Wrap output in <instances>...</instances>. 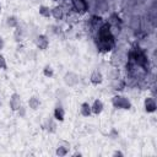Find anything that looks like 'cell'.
<instances>
[{"label":"cell","instance_id":"6","mask_svg":"<svg viewBox=\"0 0 157 157\" xmlns=\"http://www.w3.org/2000/svg\"><path fill=\"white\" fill-rule=\"evenodd\" d=\"M22 107V99H21V96L16 92H13L10 97V108L11 110L13 112H17L20 108Z\"/></svg>","mask_w":157,"mask_h":157},{"label":"cell","instance_id":"2","mask_svg":"<svg viewBox=\"0 0 157 157\" xmlns=\"http://www.w3.org/2000/svg\"><path fill=\"white\" fill-rule=\"evenodd\" d=\"M112 104L117 109H123V110H129L131 108V102L129 98L121 94H115L112 97Z\"/></svg>","mask_w":157,"mask_h":157},{"label":"cell","instance_id":"24","mask_svg":"<svg viewBox=\"0 0 157 157\" xmlns=\"http://www.w3.org/2000/svg\"><path fill=\"white\" fill-rule=\"evenodd\" d=\"M112 155H113L114 157H117V156H119V157H123V156H124V153H123L121 151H119V150H117V151H114V152H113Z\"/></svg>","mask_w":157,"mask_h":157},{"label":"cell","instance_id":"4","mask_svg":"<svg viewBox=\"0 0 157 157\" xmlns=\"http://www.w3.org/2000/svg\"><path fill=\"white\" fill-rule=\"evenodd\" d=\"M63 80H64V83H65L66 86H69V87H74V86H76V85L78 83L80 77H78V75L75 74L74 71H67V72L64 75Z\"/></svg>","mask_w":157,"mask_h":157},{"label":"cell","instance_id":"27","mask_svg":"<svg viewBox=\"0 0 157 157\" xmlns=\"http://www.w3.org/2000/svg\"><path fill=\"white\" fill-rule=\"evenodd\" d=\"M0 12H1V5H0Z\"/></svg>","mask_w":157,"mask_h":157},{"label":"cell","instance_id":"17","mask_svg":"<svg viewBox=\"0 0 157 157\" xmlns=\"http://www.w3.org/2000/svg\"><path fill=\"white\" fill-rule=\"evenodd\" d=\"M39 105H40V99L37 96H31L28 99V107L32 110H37L39 108Z\"/></svg>","mask_w":157,"mask_h":157},{"label":"cell","instance_id":"18","mask_svg":"<svg viewBox=\"0 0 157 157\" xmlns=\"http://www.w3.org/2000/svg\"><path fill=\"white\" fill-rule=\"evenodd\" d=\"M38 12L44 18H49L52 16V9L49 6H45V5H40L39 9H38Z\"/></svg>","mask_w":157,"mask_h":157},{"label":"cell","instance_id":"1","mask_svg":"<svg viewBox=\"0 0 157 157\" xmlns=\"http://www.w3.org/2000/svg\"><path fill=\"white\" fill-rule=\"evenodd\" d=\"M112 27L104 22V25L96 32L97 33V47L102 53H108L115 47V38L112 33Z\"/></svg>","mask_w":157,"mask_h":157},{"label":"cell","instance_id":"26","mask_svg":"<svg viewBox=\"0 0 157 157\" xmlns=\"http://www.w3.org/2000/svg\"><path fill=\"white\" fill-rule=\"evenodd\" d=\"M72 156H75V157H76V156H82V155H81V153H80V152H76V153H74V155H72Z\"/></svg>","mask_w":157,"mask_h":157},{"label":"cell","instance_id":"5","mask_svg":"<svg viewBox=\"0 0 157 157\" xmlns=\"http://www.w3.org/2000/svg\"><path fill=\"white\" fill-rule=\"evenodd\" d=\"M34 44L39 50H45L49 47V38L45 34H38L34 39Z\"/></svg>","mask_w":157,"mask_h":157},{"label":"cell","instance_id":"25","mask_svg":"<svg viewBox=\"0 0 157 157\" xmlns=\"http://www.w3.org/2000/svg\"><path fill=\"white\" fill-rule=\"evenodd\" d=\"M4 47H5V40H4V38L0 36V50H2Z\"/></svg>","mask_w":157,"mask_h":157},{"label":"cell","instance_id":"16","mask_svg":"<svg viewBox=\"0 0 157 157\" xmlns=\"http://www.w3.org/2000/svg\"><path fill=\"white\" fill-rule=\"evenodd\" d=\"M80 114L82 117H90L92 114V112H91V104L88 102L81 103V105H80Z\"/></svg>","mask_w":157,"mask_h":157},{"label":"cell","instance_id":"8","mask_svg":"<svg viewBox=\"0 0 157 157\" xmlns=\"http://www.w3.org/2000/svg\"><path fill=\"white\" fill-rule=\"evenodd\" d=\"M144 108L146 113H155L157 109V104L153 97H146L144 101Z\"/></svg>","mask_w":157,"mask_h":157},{"label":"cell","instance_id":"9","mask_svg":"<svg viewBox=\"0 0 157 157\" xmlns=\"http://www.w3.org/2000/svg\"><path fill=\"white\" fill-rule=\"evenodd\" d=\"M69 151H70V144L65 142V141H61L60 144H58V146L55 148V155L59 156V157H64L69 153Z\"/></svg>","mask_w":157,"mask_h":157},{"label":"cell","instance_id":"13","mask_svg":"<svg viewBox=\"0 0 157 157\" xmlns=\"http://www.w3.org/2000/svg\"><path fill=\"white\" fill-rule=\"evenodd\" d=\"M53 117L56 121H64L65 119V110L61 105H56L54 108V112H53Z\"/></svg>","mask_w":157,"mask_h":157},{"label":"cell","instance_id":"10","mask_svg":"<svg viewBox=\"0 0 157 157\" xmlns=\"http://www.w3.org/2000/svg\"><path fill=\"white\" fill-rule=\"evenodd\" d=\"M90 82L93 85V86H98L103 82V75L99 70H93L90 75Z\"/></svg>","mask_w":157,"mask_h":157},{"label":"cell","instance_id":"20","mask_svg":"<svg viewBox=\"0 0 157 157\" xmlns=\"http://www.w3.org/2000/svg\"><path fill=\"white\" fill-rule=\"evenodd\" d=\"M6 25H7L9 27H11V28H16V27L18 26V20H17V17H16V16H9V17L6 18Z\"/></svg>","mask_w":157,"mask_h":157},{"label":"cell","instance_id":"21","mask_svg":"<svg viewBox=\"0 0 157 157\" xmlns=\"http://www.w3.org/2000/svg\"><path fill=\"white\" fill-rule=\"evenodd\" d=\"M43 75L45 76V77H53L54 76V69L50 66V65H45L44 67H43Z\"/></svg>","mask_w":157,"mask_h":157},{"label":"cell","instance_id":"22","mask_svg":"<svg viewBox=\"0 0 157 157\" xmlns=\"http://www.w3.org/2000/svg\"><path fill=\"white\" fill-rule=\"evenodd\" d=\"M0 70H7V64H6V59L2 54H0Z\"/></svg>","mask_w":157,"mask_h":157},{"label":"cell","instance_id":"15","mask_svg":"<svg viewBox=\"0 0 157 157\" xmlns=\"http://www.w3.org/2000/svg\"><path fill=\"white\" fill-rule=\"evenodd\" d=\"M125 86H126V82L124 81V80H121V78H114V80H112V87H113V90L114 91H123L124 88H125Z\"/></svg>","mask_w":157,"mask_h":157},{"label":"cell","instance_id":"12","mask_svg":"<svg viewBox=\"0 0 157 157\" xmlns=\"http://www.w3.org/2000/svg\"><path fill=\"white\" fill-rule=\"evenodd\" d=\"M107 23H108L110 27H117V28H120V27H121L123 21H121V20H120V17L118 16V13H112V15L108 17Z\"/></svg>","mask_w":157,"mask_h":157},{"label":"cell","instance_id":"7","mask_svg":"<svg viewBox=\"0 0 157 157\" xmlns=\"http://www.w3.org/2000/svg\"><path fill=\"white\" fill-rule=\"evenodd\" d=\"M103 25H104V20L102 18V16H98V15L91 16V18H90V26H91V29L92 31L97 32Z\"/></svg>","mask_w":157,"mask_h":157},{"label":"cell","instance_id":"23","mask_svg":"<svg viewBox=\"0 0 157 157\" xmlns=\"http://www.w3.org/2000/svg\"><path fill=\"white\" fill-rule=\"evenodd\" d=\"M109 77L112 78V80H114V78H118L119 77V70L118 69H112V72L109 74Z\"/></svg>","mask_w":157,"mask_h":157},{"label":"cell","instance_id":"3","mask_svg":"<svg viewBox=\"0 0 157 157\" xmlns=\"http://www.w3.org/2000/svg\"><path fill=\"white\" fill-rule=\"evenodd\" d=\"M71 6L78 15H83L88 11V4L86 0H71Z\"/></svg>","mask_w":157,"mask_h":157},{"label":"cell","instance_id":"19","mask_svg":"<svg viewBox=\"0 0 157 157\" xmlns=\"http://www.w3.org/2000/svg\"><path fill=\"white\" fill-rule=\"evenodd\" d=\"M23 36H25V31L22 29V27L17 26V27L15 28V33H13L15 40H16V42H21V40L23 39Z\"/></svg>","mask_w":157,"mask_h":157},{"label":"cell","instance_id":"14","mask_svg":"<svg viewBox=\"0 0 157 157\" xmlns=\"http://www.w3.org/2000/svg\"><path fill=\"white\" fill-rule=\"evenodd\" d=\"M52 16H53L56 21H61V20L64 18V9H63V6H59V5L54 6V7L52 9Z\"/></svg>","mask_w":157,"mask_h":157},{"label":"cell","instance_id":"11","mask_svg":"<svg viewBox=\"0 0 157 157\" xmlns=\"http://www.w3.org/2000/svg\"><path fill=\"white\" fill-rule=\"evenodd\" d=\"M103 108H104V104H103V102L101 99H94L93 103L91 104V112L94 115L101 114L103 112Z\"/></svg>","mask_w":157,"mask_h":157}]
</instances>
